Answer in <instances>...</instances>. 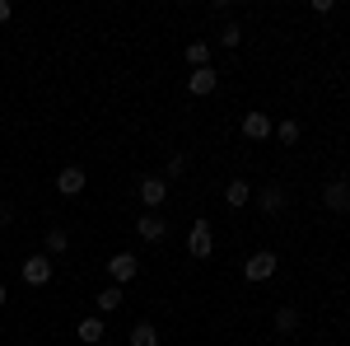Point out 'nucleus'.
<instances>
[{
    "label": "nucleus",
    "mask_w": 350,
    "mask_h": 346,
    "mask_svg": "<svg viewBox=\"0 0 350 346\" xmlns=\"http://www.w3.org/2000/svg\"><path fill=\"white\" fill-rule=\"evenodd\" d=\"M5 299H10V291H5V281H0V309H5Z\"/></svg>",
    "instance_id": "24"
},
{
    "label": "nucleus",
    "mask_w": 350,
    "mask_h": 346,
    "mask_svg": "<svg viewBox=\"0 0 350 346\" xmlns=\"http://www.w3.org/2000/svg\"><path fill=\"white\" fill-rule=\"evenodd\" d=\"M131 346H159V332L150 323H135L131 328Z\"/></svg>",
    "instance_id": "16"
},
{
    "label": "nucleus",
    "mask_w": 350,
    "mask_h": 346,
    "mask_svg": "<svg viewBox=\"0 0 350 346\" xmlns=\"http://www.w3.org/2000/svg\"><path fill=\"white\" fill-rule=\"evenodd\" d=\"M14 220V206H0V225H10Z\"/></svg>",
    "instance_id": "22"
},
{
    "label": "nucleus",
    "mask_w": 350,
    "mask_h": 346,
    "mask_svg": "<svg viewBox=\"0 0 350 346\" xmlns=\"http://www.w3.org/2000/svg\"><path fill=\"white\" fill-rule=\"evenodd\" d=\"M108 276H112V286H126V281H135V276H140V258H135V253H112Z\"/></svg>",
    "instance_id": "2"
},
{
    "label": "nucleus",
    "mask_w": 350,
    "mask_h": 346,
    "mask_svg": "<svg viewBox=\"0 0 350 346\" xmlns=\"http://www.w3.org/2000/svg\"><path fill=\"white\" fill-rule=\"evenodd\" d=\"M271 132H275V127H271L267 112H247V117H243V136H247V140H267Z\"/></svg>",
    "instance_id": "11"
},
{
    "label": "nucleus",
    "mask_w": 350,
    "mask_h": 346,
    "mask_svg": "<svg viewBox=\"0 0 350 346\" xmlns=\"http://www.w3.org/2000/svg\"><path fill=\"white\" fill-rule=\"evenodd\" d=\"M10 14H14V10H10V0H0V24H5Z\"/></svg>",
    "instance_id": "23"
},
{
    "label": "nucleus",
    "mask_w": 350,
    "mask_h": 346,
    "mask_svg": "<svg viewBox=\"0 0 350 346\" xmlns=\"http://www.w3.org/2000/svg\"><path fill=\"white\" fill-rule=\"evenodd\" d=\"M19 276H24V286H47L52 281V258H24Z\"/></svg>",
    "instance_id": "5"
},
{
    "label": "nucleus",
    "mask_w": 350,
    "mask_h": 346,
    "mask_svg": "<svg viewBox=\"0 0 350 346\" xmlns=\"http://www.w3.org/2000/svg\"><path fill=\"white\" fill-rule=\"evenodd\" d=\"M224 201H229L234 211H239V206H247V201H252V183H243V178H234V183L224 187Z\"/></svg>",
    "instance_id": "13"
},
{
    "label": "nucleus",
    "mask_w": 350,
    "mask_h": 346,
    "mask_svg": "<svg viewBox=\"0 0 350 346\" xmlns=\"http://www.w3.org/2000/svg\"><path fill=\"white\" fill-rule=\"evenodd\" d=\"M75 337H80L84 346H103V337H108V328H103V319L94 314V319H80V323H75Z\"/></svg>",
    "instance_id": "8"
},
{
    "label": "nucleus",
    "mask_w": 350,
    "mask_h": 346,
    "mask_svg": "<svg viewBox=\"0 0 350 346\" xmlns=\"http://www.w3.org/2000/svg\"><path fill=\"white\" fill-rule=\"evenodd\" d=\"M187 61H191V71H206V61H211V47H206V42H187Z\"/></svg>",
    "instance_id": "17"
},
{
    "label": "nucleus",
    "mask_w": 350,
    "mask_h": 346,
    "mask_svg": "<svg viewBox=\"0 0 350 346\" xmlns=\"http://www.w3.org/2000/svg\"><path fill=\"white\" fill-rule=\"evenodd\" d=\"M215 84H219V75L206 66V71H191L187 75V94H196V99H206V94H215Z\"/></svg>",
    "instance_id": "10"
},
{
    "label": "nucleus",
    "mask_w": 350,
    "mask_h": 346,
    "mask_svg": "<svg viewBox=\"0 0 350 346\" xmlns=\"http://www.w3.org/2000/svg\"><path fill=\"white\" fill-rule=\"evenodd\" d=\"M219 42H224V47H239V42H243V28H239V24H224Z\"/></svg>",
    "instance_id": "20"
},
{
    "label": "nucleus",
    "mask_w": 350,
    "mask_h": 346,
    "mask_svg": "<svg viewBox=\"0 0 350 346\" xmlns=\"http://www.w3.org/2000/svg\"><path fill=\"white\" fill-rule=\"evenodd\" d=\"M275 136H280V145H295V140H299V122H295V117H285V122L275 127Z\"/></svg>",
    "instance_id": "19"
},
{
    "label": "nucleus",
    "mask_w": 350,
    "mask_h": 346,
    "mask_svg": "<svg viewBox=\"0 0 350 346\" xmlns=\"http://www.w3.org/2000/svg\"><path fill=\"white\" fill-rule=\"evenodd\" d=\"M135 234H140L145 243H159L163 234H168V220H163L159 211H145L140 220H135Z\"/></svg>",
    "instance_id": "4"
},
{
    "label": "nucleus",
    "mask_w": 350,
    "mask_h": 346,
    "mask_svg": "<svg viewBox=\"0 0 350 346\" xmlns=\"http://www.w3.org/2000/svg\"><path fill=\"white\" fill-rule=\"evenodd\" d=\"M84 183H89V178H84V169H75V164L56 173V192H61V197H80Z\"/></svg>",
    "instance_id": "7"
},
{
    "label": "nucleus",
    "mask_w": 350,
    "mask_h": 346,
    "mask_svg": "<svg viewBox=\"0 0 350 346\" xmlns=\"http://www.w3.org/2000/svg\"><path fill=\"white\" fill-rule=\"evenodd\" d=\"M262 211H267V215L285 211V192H280V187H262Z\"/></svg>",
    "instance_id": "14"
},
{
    "label": "nucleus",
    "mask_w": 350,
    "mask_h": 346,
    "mask_svg": "<svg viewBox=\"0 0 350 346\" xmlns=\"http://www.w3.org/2000/svg\"><path fill=\"white\" fill-rule=\"evenodd\" d=\"M178 173H187V155H168V178H178Z\"/></svg>",
    "instance_id": "21"
},
{
    "label": "nucleus",
    "mask_w": 350,
    "mask_h": 346,
    "mask_svg": "<svg viewBox=\"0 0 350 346\" xmlns=\"http://www.w3.org/2000/svg\"><path fill=\"white\" fill-rule=\"evenodd\" d=\"M323 206H327V211H341V215L350 211V183H346V178H336V183L323 187Z\"/></svg>",
    "instance_id": "6"
},
{
    "label": "nucleus",
    "mask_w": 350,
    "mask_h": 346,
    "mask_svg": "<svg viewBox=\"0 0 350 346\" xmlns=\"http://www.w3.org/2000/svg\"><path fill=\"white\" fill-rule=\"evenodd\" d=\"M243 276H247V281H271V276H275V253H267V248L252 253V258L243 262Z\"/></svg>",
    "instance_id": "3"
},
{
    "label": "nucleus",
    "mask_w": 350,
    "mask_h": 346,
    "mask_svg": "<svg viewBox=\"0 0 350 346\" xmlns=\"http://www.w3.org/2000/svg\"><path fill=\"white\" fill-rule=\"evenodd\" d=\"M94 304H98V319H103V314H117L126 304V295H122V286H108V291L94 295Z\"/></svg>",
    "instance_id": "12"
},
{
    "label": "nucleus",
    "mask_w": 350,
    "mask_h": 346,
    "mask_svg": "<svg viewBox=\"0 0 350 346\" xmlns=\"http://www.w3.org/2000/svg\"><path fill=\"white\" fill-rule=\"evenodd\" d=\"M299 328V309L295 304H280V309H275V332H295Z\"/></svg>",
    "instance_id": "15"
},
{
    "label": "nucleus",
    "mask_w": 350,
    "mask_h": 346,
    "mask_svg": "<svg viewBox=\"0 0 350 346\" xmlns=\"http://www.w3.org/2000/svg\"><path fill=\"white\" fill-rule=\"evenodd\" d=\"M66 243H70V234H66L61 225H52V230H47V253H66Z\"/></svg>",
    "instance_id": "18"
},
{
    "label": "nucleus",
    "mask_w": 350,
    "mask_h": 346,
    "mask_svg": "<svg viewBox=\"0 0 350 346\" xmlns=\"http://www.w3.org/2000/svg\"><path fill=\"white\" fill-rule=\"evenodd\" d=\"M187 253L191 258H211V253H215V230H211V220H196V225H191Z\"/></svg>",
    "instance_id": "1"
},
{
    "label": "nucleus",
    "mask_w": 350,
    "mask_h": 346,
    "mask_svg": "<svg viewBox=\"0 0 350 346\" xmlns=\"http://www.w3.org/2000/svg\"><path fill=\"white\" fill-rule=\"evenodd\" d=\"M163 197H168V183H163V178H145V183H140V201H145V211H159Z\"/></svg>",
    "instance_id": "9"
}]
</instances>
